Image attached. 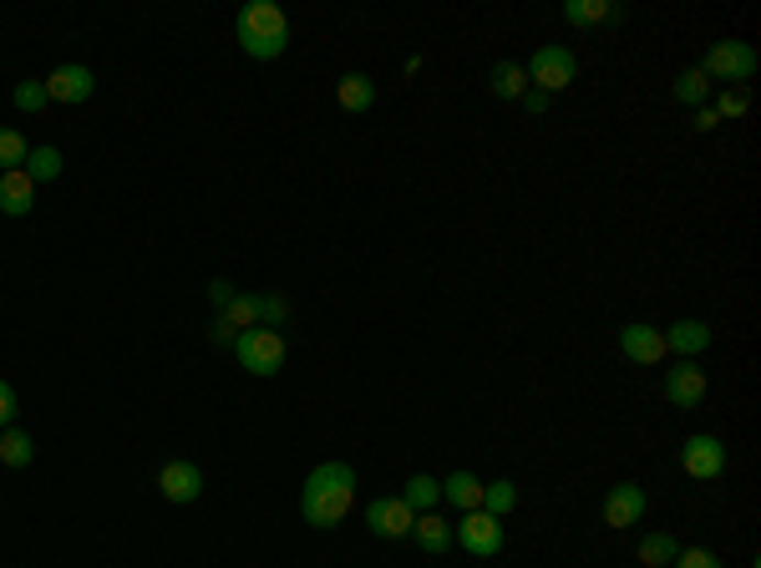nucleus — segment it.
<instances>
[{
    "label": "nucleus",
    "mask_w": 761,
    "mask_h": 568,
    "mask_svg": "<svg viewBox=\"0 0 761 568\" xmlns=\"http://www.w3.org/2000/svg\"><path fill=\"white\" fill-rule=\"evenodd\" d=\"M355 508V472L345 463H320L300 488V513L310 528H341Z\"/></svg>",
    "instance_id": "obj_1"
},
{
    "label": "nucleus",
    "mask_w": 761,
    "mask_h": 568,
    "mask_svg": "<svg viewBox=\"0 0 761 568\" xmlns=\"http://www.w3.org/2000/svg\"><path fill=\"white\" fill-rule=\"evenodd\" d=\"M234 36H239V46H244V56L275 62V56H285V46H289V15L279 11L275 0H250V5L234 15Z\"/></svg>",
    "instance_id": "obj_2"
},
{
    "label": "nucleus",
    "mask_w": 761,
    "mask_h": 568,
    "mask_svg": "<svg viewBox=\"0 0 761 568\" xmlns=\"http://www.w3.org/2000/svg\"><path fill=\"white\" fill-rule=\"evenodd\" d=\"M523 71H528V87H533V92L553 97V92H569V87H574L578 56L569 52V46H559V41H549V46H539V52L528 56Z\"/></svg>",
    "instance_id": "obj_3"
},
{
    "label": "nucleus",
    "mask_w": 761,
    "mask_h": 568,
    "mask_svg": "<svg viewBox=\"0 0 761 568\" xmlns=\"http://www.w3.org/2000/svg\"><path fill=\"white\" fill-rule=\"evenodd\" d=\"M701 71H706L710 81H726V87H747V81L757 77V46H751V41H736V36L710 41Z\"/></svg>",
    "instance_id": "obj_4"
},
{
    "label": "nucleus",
    "mask_w": 761,
    "mask_h": 568,
    "mask_svg": "<svg viewBox=\"0 0 761 568\" xmlns=\"http://www.w3.org/2000/svg\"><path fill=\"white\" fill-rule=\"evenodd\" d=\"M229 345H234L239 366L250 370V376H275V370H285V335L269 331V325H250V331H239Z\"/></svg>",
    "instance_id": "obj_5"
},
{
    "label": "nucleus",
    "mask_w": 761,
    "mask_h": 568,
    "mask_svg": "<svg viewBox=\"0 0 761 568\" xmlns=\"http://www.w3.org/2000/svg\"><path fill=\"white\" fill-rule=\"evenodd\" d=\"M681 472L696 477V482H721L726 477V442L716 432H696L685 436L681 447Z\"/></svg>",
    "instance_id": "obj_6"
},
{
    "label": "nucleus",
    "mask_w": 761,
    "mask_h": 568,
    "mask_svg": "<svg viewBox=\"0 0 761 568\" xmlns=\"http://www.w3.org/2000/svg\"><path fill=\"white\" fill-rule=\"evenodd\" d=\"M452 543L457 548H467L473 558H493V554H503V517H493V513H462V523L452 528Z\"/></svg>",
    "instance_id": "obj_7"
},
{
    "label": "nucleus",
    "mask_w": 761,
    "mask_h": 568,
    "mask_svg": "<svg viewBox=\"0 0 761 568\" xmlns=\"http://www.w3.org/2000/svg\"><path fill=\"white\" fill-rule=\"evenodd\" d=\"M604 523L609 528H635L644 513H650V498H644V488L640 482H615V488L604 492Z\"/></svg>",
    "instance_id": "obj_8"
},
{
    "label": "nucleus",
    "mask_w": 761,
    "mask_h": 568,
    "mask_svg": "<svg viewBox=\"0 0 761 568\" xmlns=\"http://www.w3.org/2000/svg\"><path fill=\"white\" fill-rule=\"evenodd\" d=\"M366 528L376 533V538H411L417 513H411L401 498H371L366 502Z\"/></svg>",
    "instance_id": "obj_9"
},
{
    "label": "nucleus",
    "mask_w": 761,
    "mask_h": 568,
    "mask_svg": "<svg viewBox=\"0 0 761 568\" xmlns=\"http://www.w3.org/2000/svg\"><path fill=\"white\" fill-rule=\"evenodd\" d=\"M706 391H710V381H706V370H701L696 360H681V366L665 370V401H670V406L691 411V406L706 401Z\"/></svg>",
    "instance_id": "obj_10"
},
{
    "label": "nucleus",
    "mask_w": 761,
    "mask_h": 568,
    "mask_svg": "<svg viewBox=\"0 0 761 568\" xmlns=\"http://www.w3.org/2000/svg\"><path fill=\"white\" fill-rule=\"evenodd\" d=\"M92 92H97V77H92V67H81V62H66V67H56L52 77H46V97H52V102L81 107Z\"/></svg>",
    "instance_id": "obj_11"
},
{
    "label": "nucleus",
    "mask_w": 761,
    "mask_h": 568,
    "mask_svg": "<svg viewBox=\"0 0 761 568\" xmlns=\"http://www.w3.org/2000/svg\"><path fill=\"white\" fill-rule=\"evenodd\" d=\"M158 492L168 502H198L203 498V467L198 463H163L158 467Z\"/></svg>",
    "instance_id": "obj_12"
},
{
    "label": "nucleus",
    "mask_w": 761,
    "mask_h": 568,
    "mask_svg": "<svg viewBox=\"0 0 761 568\" xmlns=\"http://www.w3.org/2000/svg\"><path fill=\"white\" fill-rule=\"evenodd\" d=\"M619 350H625V360H635V366H660V360L670 356L665 335H660L655 325H625V331H619Z\"/></svg>",
    "instance_id": "obj_13"
},
{
    "label": "nucleus",
    "mask_w": 761,
    "mask_h": 568,
    "mask_svg": "<svg viewBox=\"0 0 761 568\" xmlns=\"http://www.w3.org/2000/svg\"><path fill=\"white\" fill-rule=\"evenodd\" d=\"M31 209H36V183L26 178V168L0 172V213L5 219H26Z\"/></svg>",
    "instance_id": "obj_14"
},
{
    "label": "nucleus",
    "mask_w": 761,
    "mask_h": 568,
    "mask_svg": "<svg viewBox=\"0 0 761 568\" xmlns=\"http://www.w3.org/2000/svg\"><path fill=\"white\" fill-rule=\"evenodd\" d=\"M660 335H665V350H675L681 360H696L701 350L710 345V325H706V320H696V315H691V320H675V325H670V331H660Z\"/></svg>",
    "instance_id": "obj_15"
},
{
    "label": "nucleus",
    "mask_w": 761,
    "mask_h": 568,
    "mask_svg": "<svg viewBox=\"0 0 761 568\" xmlns=\"http://www.w3.org/2000/svg\"><path fill=\"white\" fill-rule=\"evenodd\" d=\"M442 502L457 513H477L483 508V477L477 472H446L442 477Z\"/></svg>",
    "instance_id": "obj_16"
},
{
    "label": "nucleus",
    "mask_w": 761,
    "mask_h": 568,
    "mask_svg": "<svg viewBox=\"0 0 761 568\" xmlns=\"http://www.w3.org/2000/svg\"><path fill=\"white\" fill-rule=\"evenodd\" d=\"M487 92L498 97V102H523L528 71L518 67V62H493V67H487Z\"/></svg>",
    "instance_id": "obj_17"
},
{
    "label": "nucleus",
    "mask_w": 761,
    "mask_h": 568,
    "mask_svg": "<svg viewBox=\"0 0 761 568\" xmlns=\"http://www.w3.org/2000/svg\"><path fill=\"white\" fill-rule=\"evenodd\" d=\"M335 97H341L345 112H355V118H361V112H371V107H376V81H371L366 71H345V77L335 81Z\"/></svg>",
    "instance_id": "obj_18"
},
{
    "label": "nucleus",
    "mask_w": 761,
    "mask_h": 568,
    "mask_svg": "<svg viewBox=\"0 0 761 568\" xmlns=\"http://www.w3.org/2000/svg\"><path fill=\"white\" fill-rule=\"evenodd\" d=\"M21 168H26V178H31L36 188H41V183H56V178H62V168H66V163H62V147H52V143L31 147Z\"/></svg>",
    "instance_id": "obj_19"
},
{
    "label": "nucleus",
    "mask_w": 761,
    "mask_h": 568,
    "mask_svg": "<svg viewBox=\"0 0 761 568\" xmlns=\"http://www.w3.org/2000/svg\"><path fill=\"white\" fill-rule=\"evenodd\" d=\"M625 5H609V0H564V21L569 26H599V21H619Z\"/></svg>",
    "instance_id": "obj_20"
},
{
    "label": "nucleus",
    "mask_w": 761,
    "mask_h": 568,
    "mask_svg": "<svg viewBox=\"0 0 761 568\" xmlns=\"http://www.w3.org/2000/svg\"><path fill=\"white\" fill-rule=\"evenodd\" d=\"M401 502H407L411 513H437V502H442V477H432V472L407 477V492H401Z\"/></svg>",
    "instance_id": "obj_21"
},
{
    "label": "nucleus",
    "mask_w": 761,
    "mask_h": 568,
    "mask_svg": "<svg viewBox=\"0 0 761 568\" xmlns=\"http://www.w3.org/2000/svg\"><path fill=\"white\" fill-rule=\"evenodd\" d=\"M411 538L421 543V554H446V548H452V528H446L442 513H417V528H411Z\"/></svg>",
    "instance_id": "obj_22"
},
{
    "label": "nucleus",
    "mask_w": 761,
    "mask_h": 568,
    "mask_svg": "<svg viewBox=\"0 0 761 568\" xmlns=\"http://www.w3.org/2000/svg\"><path fill=\"white\" fill-rule=\"evenodd\" d=\"M675 554H681V543L670 538V533H644L640 548H635V558H640L644 568H670L675 564Z\"/></svg>",
    "instance_id": "obj_23"
},
{
    "label": "nucleus",
    "mask_w": 761,
    "mask_h": 568,
    "mask_svg": "<svg viewBox=\"0 0 761 568\" xmlns=\"http://www.w3.org/2000/svg\"><path fill=\"white\" fill-rule=\"evenodd\" d=\"M31 457H36V442H31V432H21V426H5V432H0V467H31Z\"/></svg>",
    "instance_id": "obj_24"
},
{
    "label": "nucleus",
    "mask_w": 761,
    "mask_h": 568,
    "mask_svg": "<svg viewBox=\"0 0 761 568\" xmlns=\"http://www.w3.org/2000/svg\"><path fill=\"white\" fill-rule=\"evenodd\" d=\"M675 102H685V107H706V97H710V77L701 67H685L681 77H675Z\"/></svg>",
    "instance_id": "obj_25"
},
{
    "label": "nucleus",
    "mask_w": 761,
    "mask_h": 568,
    "mask_svg": "<svg viewBox=\"0 0 761 568\" xmlns=\"http://www.w3.org/2000/svg\"><path fill=\"white\" fill-rule=\"evenodd\" d=\"M512 508H518V488H512L508 477H498V482H483V513L508 517Z\"/></svg>",
    "instance_id": "obj_26"
},
{
    "label": "nucleus",
    "mask_w": 761,
    "mask_h": 568,
    "mask_svg": "<svg viewBox=\"0 0 761 568\" xmlns=\"http://www.w3.org/2000/svg\"><path fill=\"white\" fill-rule=\"evenodd\" d=\"M26 153H31V143L15 127H0V172H11V168H21L26 163Z\"/></svg>",
    "instance_id": "obj_27"
},
{
    "label": "nucleus",
    "mask_w": 761,
    "mask_h": 568,
    "mask_svg": "<svg viewBox=\"0 0 761 568\" xmlns=\"http://www.w3.org/2000/svg\"><path fill=\"white\" fill-rule=\"evenodd\" d=\"M710 112H716L721 122L747 118V112H751V92H747V87H726V92L716 97V107H710Z\"/></svg>",
    "instance_id": "obj_28"
},
{
    "label": "nucleus",
    "mask_w": 761,
    "mask_h": 568,
    "mask_svg": "<svg viewBox=\"0 0 761 568\" xmlns=\"http://www.w3.org/2000/svg\"><path fill=\"white\" fill-rule=\"evenodd\" d=\"M11 102H15V112H41L52 97H46V81H21L11 92Z\"/></svg>",
    "instance_id": "obj_29"
},
{
    "label": "nucleus",
    "mask_w": 761,
    "mask_h": 568,
    "mask_svg": "<svg viewBox=\"0 0 761 568\" xmlns=\"http://www.w3.org/2000/svg\"><path fill=\"white\" fill-rule=\"evenodd\" d=\"M670 568H726V564H721L716 554H710V548H681Z\"/></svg>",
    "instance_id": "obj_30"
},
{
    "label": "nucleus",
    "mask_w": 761,
    "mask_h": 568,
    "mask_svg": "<svg viewBox=\"0 0 761 568\" xmlns=\"http://www.w3.org/2000/svg\"><path fill=\"white\" fill-rule=\"evenodd\" d=\"M285 315H289V304L279 300V294H260V320L269 325V331H275V325H279Z\"/></svg>",
    "instance_id": "obj_31"
},
{
    "label": "nucleus",
    "mask_w": 761,
    "mask_h": 568,
    "mask_svg": "<svg viewBox=\"0 0 761 568\" xmlns=\"http://www.w3.org/2000/svg\"><path fill=\"white\" fill-rule=\"evenodd\" d=\"M15 422V386L11 381H0V432Z\"/></svg>",
    "instance_id": "obj_32"
},
{
    "label": "nucleus",
    "mask_w": 761,
    "mask_h": 568,
    "mask_svg": "<svg viewBox=\"0 0 761 568\" xmlns=\"http://www.w3.org/2000/svg\"><path fill=\"white\" fill-rule=\"evenodd\" d=\"M523 107L533 112V118H543V112L553 107V97H543V92H533V87H528V92H523Z\"/></svg>",
    "instance_id": "obj_33"
},
{
    "label": "nucleus",
    "mask_w": 761,
    "mask_h": 568,
    "mask_svg": "<svg viewBox=\"0 0 761 568\" xmlns=\"http://www.w3.org/2000/svg\"><path fill=\"white\" fill-rule=\"evenodd\" d=\"M209 294H213V304H219V310H223V304H229V300H234V285H229V279H213V285H209Z\"/></svg>",
    "instance_id": "obj_34"
},
{
    "label": "nucleus",
    "mask_w": 761,
    "mask_h": 568,
    "mask_svg": "<svg viewBox=\"0 0 761 568\" xmlns=\"http://www.w3.org/2000/svg\"><path fill=\"white\" fill-rule=\"evenodd\" d=\"M716 127H721V118L710 107H696V133H716Z\"/></svg>",
    "instance_id": "obj_35"
}]
</instances>
